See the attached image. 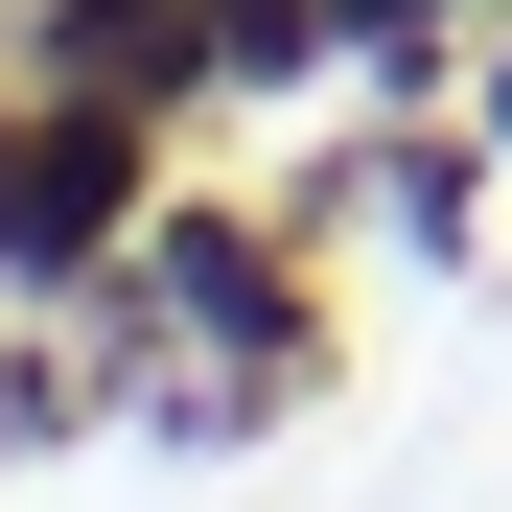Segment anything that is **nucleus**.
I'll list each match as a JSON object with an SVG mask.
<instances>
[{"label": "nucleus", "instance_id": "obj_2", "mask_svg": "<svg viewBox=\"0 0 512 512\" xmlns=\"http://www.w3.org/2000/svg\"><path fill=\"white\" fill-rule=\"evenodd\" d=\"M0 70H24V94H94V117H163V140H187V117L233 94V24H210V0H0Z\"/></svg>", "mask_w": 512, "mask_h": 512}, {"label": "nucleus", "instance_id": "obj_5", "mask_svg": "<svg viewBox=\"0 0 512 512\" xmlns=\"http://www.w3.org/2000/svg\"><path fill=\"white\" fill-rule=\"evenodd\" d=\"M233 24V94H326V0H210Z\"/></svg>", "mask_w": 512, "mask_h": 512}, {"label": "nucleus", "instance_id": "obj_6", "mask_svg": "<svg viewBox=\"0 0 512 512\" xmlns=\"http://www.w3.org/2000/svg\"><path fill=\"white\" fill-rule=\"evenodd\" d=\"M24 140H47V94L0 70V303H24Z\"/></svg>", "mask_w": 512, "mask_h": 512}, {"label": "nucleus", "instance_id": "obj_3", "mask_svg": "<svg viewBox=\"0 0 512 512\" xmlns=\"http://www.w3.org/2000/svg\"><path fill=\"white\" fill-rule=\"evenodd\" d=\"M140 210H163V117H94V94H47V140H24V303H117Z\"/></svg>", "mask_w": 512, "mask_h": 512}, {"label": "nucleus", "instance_id": "obj_7", "mask_svg": "<svg viewBox=\"0 0 512 512\" xmlns=\"http://www.w3.org/2000/svg\"><path fill=\"white\" fill-rule=\"evenodd\" d=\"M489 140H512V47H489Z\"/></svg>", "mask_w": 512, "mask_h": 512}, {"label": "nucleus", "instance_id": "obj_1", "mask_svg": "<svg viewBox=\"0 0 512 512\" xmlns=\"http://www.w3.org/2000/svg\"><path fill=\"white\" fill-rule=\"evenodd\" d=\"M117 350H187V373H233V396H303L326 373V303H303V256L280 233H256V210H187V187H163L140 210V256H117Z\"/></svg>", "mask_w": 512, "mask_h": 512}, {"label": "nucleus", "instance_id": "obj_4", "mask_svg": "<svg viewBox=\"0 0 512 512\" xmlns=\"http://www.w3.org/2000/svg\"><path fill=\"white\" fill-rule=\"evenodd\" d=\"M326 70H350V94H443L466 70V0H326Z\"/></svg>", "mask_w": 512, "mask_h": 512}]
</instances>
